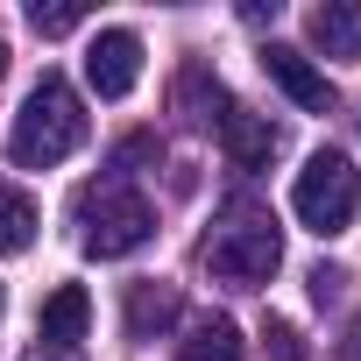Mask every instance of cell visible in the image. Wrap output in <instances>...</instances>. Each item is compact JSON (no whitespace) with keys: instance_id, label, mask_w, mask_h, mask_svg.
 I'll return each instance as SVG.
<instances>
[{"instance_id":"6","label":"cell","mask_w":361,"mask_h":361,"mask_svg":"<svg viewBox=\"0 0 361 361\" xmlns=\"http://www.w3.org/2000/svg\"><path fill=\"white\" fill-rule=\"evenodd\" d=\"M262 71H269V78H276V85H283V92H290L305 114H333V85H326V71H319L305 50L269 43V50H262Z\"/></svg>"},{"instance_id":"3","label":"cell","mask_w":361,"mask_h":361,"mask_svg":"<svg viewBox=\"0 0 361 361\" xmlns=\"http://www.w3.org/2000/svg\"><path fill=\"white\" fill-rule=\"evenodd\" d=\"M78 241H85V255H99V262H121V255H135V248H149V234H156V213H149V199L142 192H128L121 177H106V185H92L85 199H78Z\"/></svg>"},{"instance_id":"15","label":"cell","mask_w":361,"mask_h":361,"mask_svg":"<svg viewBox=\"0 0 361 361\" xmlns=\"http://www.w3.org/2000/svg\"><path fill=\"white\" fill-rule=\"evenodd\" d=\"M340 283H347V276H340V269H326V262H319V269H312V298H319V305H326V298H333V290H340Z\"/></svg>"},{"instance_id":"17","label":"cell","mask_w":361,"mask_h":361,"mask_svg":"<svg viewBox=\"0 0 361 361\" xmlns=\"http://www.w3.org/2000/svg\"><path fill=\"white\" fill-rule=\"evenodd\" d=\"M0 71H8V43H0Z\"/></svg>"},{"instance_id":"1","label":"cell","mask_w":361,"mask_h":361,"mask_svg":"<svg viewBox=\"0 0 361 361\" xmlns=\"http://www.w3.org/2000/svg\"><path fill=\"white\" fill-rule=\"evenodd\" d=\"M78 142H85V106H78L71 78L43 71V78L29 85L15 128H8V156H15L22 170H50V163H64Z\"/></svg>"},{"instance_id":"16","label":"cell","mask_w":361,"mask_h":361,"mask_svg":"<svg viewBox=\"0 0 361 361\" xmlns=\"http://www.w3.org/2000/svg\"><path fill=\"white\" fill-rule=\"evenodd\" d=\"M347 361H361V319H354V333H347Z\"/></svg>"},{"instance_id":"8","label":"cell","mask_w":361,"mask_h":361,"mask_svg":"<svg viewBox=\"0 0 361 361\" xmlns=\"http://www.w3.org/2000/svg\"><path fill=\"white\" fill-rule=\"evenodd\" d=\"M305 36L326 57H361V8H354V0H326V8L305 15Z\"/></svg>"},{"instance_id":"14","label":"cell","mask_w":361,"mask_h":361,"mask_svg":"<svg viewBox=\"0 0 361 361\" xmlns=\"http://www.w3.org/2000/svg\"><path fill=\"white\" fill-rule=\"evenodd\" d=\"M269 354H276V361H305V354H298V333H290V326H269Z\"/></svg>"},{"instance_id":"12","label":"cell","mask_w":361,"mask_h":361,"mask_svg":"<svg viewBox=\"0 0 361 361\" xmlns=\"http://www.w3.org/2000/svg\"><path fill=\"white\" fill-rule=\"evenodd\" d=\"M177 361H241V333H234V319H199L192 340L177 347Z\"/></svg>"},{"instance_id":"4","label":"cell","mask_w":361,"mask_h":361,"mask_svg":"<svg viewBox=\"0 0 361 361\" xmlns=\"http://www.w3.org/2000/svg\"><path fill=\"white\" fill-rule=\"evenodd\" d=\"M290 213H298V227H312L319 241H326V234H347L354 213H361V170H354L340 149H319V156L298 170V185H290Z\"/></svg>"},{"instance_id":"7","label":"cell","mask_w":361,"mask_h":361,"mask_svg":"<svg viewBox=\"0 0 361 361\" xmlns=\"http://www.w3.org/2000/svg\"><path fill=\"white\" fill-rule=\"evenodd\" d=\"M220 135H227V156L241 170H269V156L283 149V128L262 121V114H248V106H227L220 114Z\"/></svg>"},{"instance_id":"13","label":"cell","mask_w":361,"mask_h":361,"mask_svg":"<svg viewBox=\"0 0 361 361\" xmlns=\"http://www.w3.org/2000/svg\"><path fill=\"white\" fill-rule=\"evenodd\" d=\"M78 22H85V8H71V0H57V8L36 0V8H29V29H36V36H71Z\"/></svg>"},{"instance_id":"18","label":"cell","mask_w":361,"mask_h":361,"mask_svg":"<svg viewBox=\"0 0 361 361\" xmlns=\"http://www.w3.org/2000/svg\"><path fill=\"white\" fill-rule=\"evenodd\" d=\"M0 312H8V305H0Z\"/></svg>"},{"instance_id":"11","label":"cell","mask_w":361,"mask_h":361,"mask_svg":"<svg viewBox=\"0 0 361 361\" xmlns=\"http://www.w3.org/2000/svg\"><path fill=\"white\" fill-rule=\"evenodd\" d=\"M36 199L22 192V185H0V255H29V241H36Z\"/></svg>"},{"instance_id":"9","label":"cell","mask_w":361,"mask_h":361,"mask_svg":"<svg viewBox=\"0 0 361 361\" xmlns=\"http://www.w3.org/2000/svg\"><path fill=\"white\" fill-rule=\"evenodd\" d=\"M177 312H185L177 283H135V290H128V333H135V340L170 333V326H177Z\"/></svg>"},{"instance_id":"2","label":"cell","mask_w":361,"mask_h":361,"mask_svg":"<svg viewBox=\"0 0 361 361\" xmlns=\"http://www.w3.org/2000/svg\"><path fill=\"white\" fill-rule=\"evenodd\" d=\"M276 262H283V234H276L269 206L234 199V206L213 220V234H206V269L227 276V283H269Z\"/></svg>"},{"instance_id":"5","label":"cell","mask_w":361,"mask_h":361,"mask_svg":"<svg viewBox=\"0 0 361 361\" xmlns=\"http://www.w3.org/2000/svg\"><path fill=\"white\" fill-rule=\"evenodd\" d=\"M135 78H142V36L135 29H99L85 43V85L99 99H128Z\"/></svg>"},{"instance_id":"10","label":"cell","mask_w":361,"mask_h":361,"mask_svg":"<svg viewBox=\"0 0 361 361\" xmlns=\"http://www.w3.org/2000/svg\"><path fill=\"white\" fill-rule=\"evenodd\" d=\"M85 326H92V298H85L78 283H57V290L43 298V340H50V347H78Z\"/></svg>"}]
</instances>
